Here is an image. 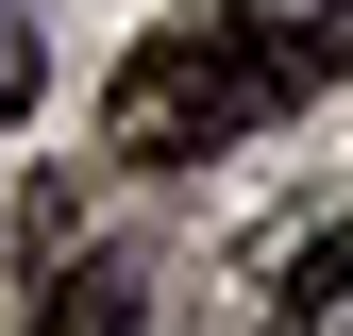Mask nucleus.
Instances as JSON below:
<instances>
[{"label":"nucleus","instance_id":"4","mask_svg":"<svg viewBox=\"0 0 353 336\" xmlns=\"http://www.w3.org/2000/svg\"><path fill=\"white\" fill-rule=\"evenodd\" d=\"M17 118H34V34L0 17V135H17Z\"/></svg>","mask_w":353,"mask_h":336},{"label":"nucleus","instance_id":"2","mask_svg":"<svg viewBox=\"0 0 353 336\" xmlns=\"http://www.w3.org/2000/svg\"><path fill=\"white\" fill-rule=\"evenodd\" d=\"M270 336H353V219H320L270 286Z\"/></svg>","mask_w":353,"mask_h":336},{"label":"nucleus","instance_id":"3","mask_svg":"<svg viewBox=\"0 0 353 336\" xmlns=\"http://www.w3.org/2000/svg\"><path fill=\"white\" fill-rule=\"evenodd\" d=\"M34 336H135V286H118V269H51Z\"/></svg>","mask_w":353,"mask_h":336},{"label":"nucleus","instance_id":"1","mask_svg":"<svg viewBox=\"0 0 353 336\" xmlns=\"http://www.w3.org/2000/svg\"><path fill=\"white\" fill-rule=\"evenodd\" d=\"M336 67H353V0H219V17H168L101 84V151L118 168H202V151L303 118Z\"/></svg>","mask_w":353,"mask_h":336}]
</instances>
